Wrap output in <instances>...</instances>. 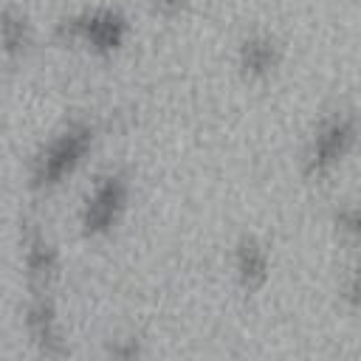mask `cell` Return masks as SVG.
<instances>
[{
    "instance_id": "obj_1",
    "label": "cell",
    "mask_w": 361,
    "mask_h": 361,
    "mask_svg": "<svg viewBox=\"0 0 361 361\" xmlns=\"http://www.w3.org/2000/svg\"><path fill=\"white\" fill-rule=\"evenodd\" d=\"M353 138H355L353 121H347V118L330 121V124L319 133V138H316V147H313V166H316V169L333 166V164L353 147Z\"/></svg>"
}]
</instances>
